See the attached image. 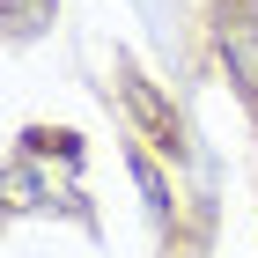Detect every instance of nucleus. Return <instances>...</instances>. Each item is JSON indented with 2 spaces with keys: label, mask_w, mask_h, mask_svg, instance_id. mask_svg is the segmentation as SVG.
I'll return each mask as SVG.
<instances>
[{
  "label": "nucleus",
  "mask_w": 258,
  "mask_h": 258,
  "mask_svg": "<svg viewBox=\"0 0 258 258\" xmlns=\"http://www.w3.org/2000/svg\"><path fill=\"white\" fill-rule=\"evenodd\" d=\"M44 15H52V0H8V30H15V37H37Z\"/></svg>",
  "instance_id": "3"
},
{
  "label": "nucleus",
  "mask_w": 258,
  "mask_h": 258,
  "mask_svg": "<svg viewBox=\"0 0 258 258\" xmlns=\"http://www.w3.org/2000/svg\"><path fill=\"white\" fill-rule=\"evenodd\" d=\"M133 184H140V199H148V214H170V192H162V177H155V162H148V155H133Z\"/></svg>",
  "instance_id": "2"
},
{
  "label": "nucleus",
  "mask_w": 258,
  "mask_h": 258,
  "mask_svg": "<svg viewBox=\"0 0 258 258\" xmlns=\"http://www.w3.org/2000/svg\"><path fill=\"white\" fill-rule=\"evenodd\" d=\"M118 96H125V111L140 118V133L155 140V148H170V155L184 148V140H177V111H170V103L148 89V74H133V67H125V74H118Z\"/></svg>",
  "instance_id": "1"
}]
</instances>
